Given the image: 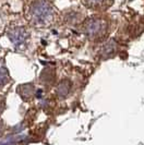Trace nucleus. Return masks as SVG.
Masks as SVG:
<instances>
[{
  "label": "nucleus",
  "mask_w": 144,
  "mask_h": 145,
  "mask_svg": "<svg viewBox=\"0 0 144 145\" xmlns=\"http://www.w3.org/2000/svg\"><path fill=\"white\" fill-rule=\"evenodd\" d=\"M57 8L49 0H32L25 9L27 24L35 29H48L57 22Z\"/></svg>",
  "instance_id": "f257e3e1"
},
{
  "label": "nucleus",
  "mask_w": 144,
  "mask_h": 145,
  "mask_svg": "<svg viewBox=\"0 0 144 145\" xmlns=\"http://www.w3.org/2000/svg\"><path fill=\"white\" fill-rule=\"evenodd\" d=\"M109 21L104 15H91L80 25L81 33L87 40L95 43H103L106 40L109 33Z\"/></svg>",
  "instance_id": "f03ea898"
},
{
  "label": "nucleus",
  "mask_w": 144,
  "mask_h": 145,
  "mask_svg": "<svg viewBox=\"0 0 144 145\" xmlns=\"http://www.w3.org/2000/svg\"><path fill=\"white\" fill-rule=\"evenodd\" d=\"M6 35L10 40V43L18 49L24 48L27 45L31 37L27 26L21 22L10 23L6 29Z\"/></svg>",
  "instance_id": "7ed1b4c3"
},
{
  "label": "nucleus",
  "mask_w": 144,
  "mask_h": 145,
  "mask_svg": "<svg viewBox=\"0 0 144 145\" xmlns=\"http://www.w3.org/2000/svg\"><path fill=\"white\" fill-rule=\"evenodd\" d=\"M61 19L65 25L74 26V25H81L82 22L85 20V15L79 8L73 7L65 10L61 13Z\"/></svg>",
  "instance_id": "20e7f679"
},
{
  "label": "nucleus",
  "mask_w": 144,
  "mask_h": 145,
  "mask_svg": "<svg viewBox=\"0 0 144 145\" xmlns=\"http://www.w3.org/2000/svg\"><path fill=\"white\" fill-rule=\"evenodd\" d=\"M118 52V44L114 39H109L103 42L101 46L98 49V58L101 60L114 58Z\"/></svg>",
  "instance_id": "39448f33"
},
{
  "label": "nucleus",
  "mask_w": 144,
  "mask_h": 145,
  "mask_svg": "<svg viewBox=\"0 0 144 145\" xmlns=\"http://www.w3.org/2000/svg\"><path fill=\"white\" fill-rule=\"evenodd\" d=\"M81 1L84 7L88 8L91 10L98 11V12L107 10L114 3V0H81Z\"/></svg>",
  "instance_id": "423d86ee"
},
{
  "label": "nucleus",
  "mask_w": 144,
  "mask_h": 145,
  "mask_svg": "<svg viewBox=\"0 0 144 145\" xmlns=\"http://www.w3.org/2000/svg\"><path fill=\"white\" fill-rule=\"evenodd\" d=\"M16 93L24 102H31L35 96V85L33 83H25L16 87Z\"/></svg>",
  "instance_id": "0eeeda50"
},
{
  "label": "nucleus",
  "mask_w": 144,
  "mask_h": 145,
  "mask_svg": "<svg viewBox=\"0 0 144 145\" xmlns=\"http://www.w3.org/2000/svg\"><path fill=\"white\" fill-rule=\"evenodd\" d=\"M72 83L69 79H62L56 86L55 93L59 99H65L72 92Z\"/></svg>",
  "instance_id": "6e6552de"
},
{
  "label": "nucleus",
  "mask_w": 144,
  "mask_h": 145,
  "mask_svg": "<svg viewBox=\"0 0 144 145\" xmlns=\"http://www.w3.org/2000/svg\"><path fill=\"white\" fill-rule=\"evenodd\" d=\"M55 80H56V72L52 68H46L41 74V83L45 86L54 85Z\"/></svg>",
  "instance_id": "1a4fd4ad"
},
{
  "label": "nucleus",
  "mask_w": 144,
  "mask_h": 145,
  "mask_svg": "<svg viewBox=\"0 0 144 145\" xmlns=\"http://www.w3.org/2000/svg\"><path fill=\"white\" fill-rule=\"evenodd\" d=\"M10 81H11V78H10V74L7 69L6 62L2 59H0V89L7 86L10 83Z\"/></svg>",
  "instance_id": "9d476101"
},
{
  "label": "nucleus",
  "mask_w": 144,
  "mask_h": 145,
  "mask_svg": "<svg viewBox=\"0 0 144 145\" xmlns=\"http://www.w3.org/2000/svg\"><path fill=\"white\" fill-rule=\"evenodd\" d=\"M6 109V97L0 95V114Z\"/></svg>",
  "instance_id": "9b49d317"
}]
</instances>
